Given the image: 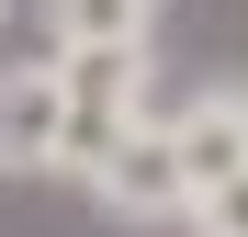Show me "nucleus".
Listing matches in <instances>:
<instances>
[{"label":"nucleus","mask_w":248,"mask_h":237,"mask_svg":"<svg viewBox=\"0 0 248 237\" xmlns=\"http://www.w3.org/2000/svg\"><path fill=\"white\" fill-rule=\"evenodd\" d=\"M0 23H12V0H0Z\"/></svg>","instance_id":"obj_7"},{"label":"nucleus","mask_w":248,"mask_h":237,"mask_svg":"<svg viewBox=\"0 0 248 237\" xmlns=\"http://www.w3.org/2000/svg\"><path fill=\"white\" fill-rule=\"evenodd\" d=\"M79 192H91L113 226H181V215H192L181 147H170V125H158V113H147L136 136H113V158H91V170H79Z\"/></svg>","instance_id":"obj_1"},{"label":"nucleus","mask_w":248,"mask_h":237,"mask_svg":"<svg viewBox=\"0 0 248 237\" xmlns=\"http://www.w3.org/2000/svg\"><path fill=\"white\" fill-rule=\"evenodd\" d=\"M68 68V181L147 125V57H57Z\"/></svg>","instance_id":"obj_3"},{"label":"nucleus","mask_w":248,"mask_h":237,"mask_svg":"<svg viewBox=\"0 0 248 237\" xmlns=\"http://www.w3.org/2000/svg\"><path fill=\"white\" fill-rule=\"evenodd\" d=\"M46 12V57H147L158 0H34Z\"/></svg>","instance_id":"obj_5"},{"label":"nucleus","mask_w":248,"mask_h":237,"mask_svg":"<svg viewBox=\"0 0 248 237\" xmlns=\"http://www.w3.org/2000/svg\"><path fill=\"white\" fill-rule=\"evenodd\" d=\"M0 181H68V68L57 57L0 68Z\"/></svg>","instance_id":"obj_2"},{"label":"nucleus","mask_w":248,"mask_h":237,"mask_svg":"<svg viewBox=\"0 0 248 237\" xmlns=\"http://www.w3.org/2000/svg\"><path fill=\"white\" fill-rule=\"evenodd\" d=\"M192 237H248V170L237 181H215V192H192V215H181Z\"/></svg>","instance_id":"obj_6"},{"label":"nucleus","mask_w":248,"mask_h":237,"mask_svg":"<svg viewBox=\"0 0 248 237\" xmlns=\"http://www.w3.org/2000/svg\"><path fill=\"white\" fill-rule=\"evenodd\" d=\"M170 147H181V181L192 192H215L248 170V79H215V91H192L170 113Z\"/></svg>","instance_id":"obj_4"}]
</instances>
